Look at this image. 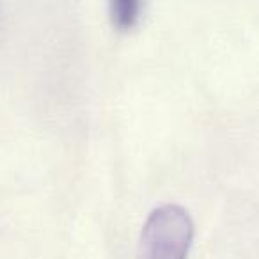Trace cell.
Returning <instances> with one entry per match:
<instances>
[{"mask_svg":"<svg viewBox=\"0 0 259 259\" xmlns=\"http://www.w3.org/2000/svg\"><path fill=\"white\" fill-rule=\"evenodd\" d=\"M112 23L119 30H132L139 23L142 0H108Z\"/></svg>","mask_w":259,"mask_h":259,"instance_id":"cell-2","label":"cell"},{"mask_svg":"<svg viewBox=\"0 0 259 259\" xmlns=\"http://www.w3.org/2000/svg\"><path fill=\"white\" fill-rule=\"evenodd\" d=\"M194 241V222L183 206L163 204L149 213L137 259H188Z\"/></svg>","mask_w":259,"mask_h":259,"instance_id":"cell-1","label":"cell"}]
</instances>
